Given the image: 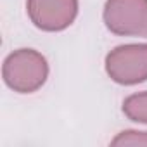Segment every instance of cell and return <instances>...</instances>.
Here are the masks:
<instances>
[{
    "label": "cell",
    "instance_id": "1",
    "mask_svg": "<svg viewBox=\"0 0 147 147\" xmlns=\"http://www.w3.org/2000/svg\"><path fill=\"white\" fill-rule=\"evenodd\" d=\"M4 82L19 94H31L38 90L49 75L45 57L33 49H19L12 52L2 67Z\"/></svg>",
    "mask_w": 147,
    "mask_h": 147
},
{
    "label": "cell",
    "instance_id": "2",
    "mask_svg": "<svg viewBox=\"0 0 147 147\" xmlns=\"http://www.w3.org/2000/svg\"><path fill=\"white\" fill-rule=\"evenodd\" d=\"M106 71L121 85H135L147 80V43L116 47L106 57Z\"/></svg>",
    "mask_w": 147,
    "mask_h": 147
},
{
    "label": "cell",
    "instance_id": "3",
    "mask_svg": "<svg viewBox=\"0 0 147 147\" xmlns=\"http://www.w3.org/2000/svg\"><path fill=\"white\" fill-rule=\"evenodd\" d=\"M106 26L123 36H147V0H107Z\"/></svg>",
    "mask_w": 147,
    "mask_h": 147
},
{
    "label": "cell",
    "instance_id": "4",
    "mask_svg": "<svg viewBox=\"0 0 147 147\" xmlns=\"http://www.w3.org/2000/svg\"><path fill=\"white\" fill-rule=\"evenodd\" d=\"M28 16L43 31H61L76 18L78 0H28Z\"/></svg>",
    "mask_w": 147,
    "mask_h": 147
},
{
    "label": "cell",
    "instance_id": "5",
    "mask_svg": "<svg viewBox=\"0 0 147 147\" xmlns=\"http://www.w3.org/2000/svg\"><path fill=\"white\" fill-rule=\"evenodd\" d=\"M123 113L138 123H147V92L133 94L123 102Z\"/></svg>",
    "mask_w": 147,
    "mask_h": 147
},
{
    "label": "cell",
    "instance_id": "6",
    "mask_svg": "<svg viewBox=\"0 0 147 147\" xmlns=\"http://www.w3.org/2000/svg\"><path fill=\"white\" fill-rule=\"evenodd\" d=\"M111 145H147V131H121Z\"/></svg>",
    "mask_w": 147,
    "mask_h": 147
}]
</instances>
